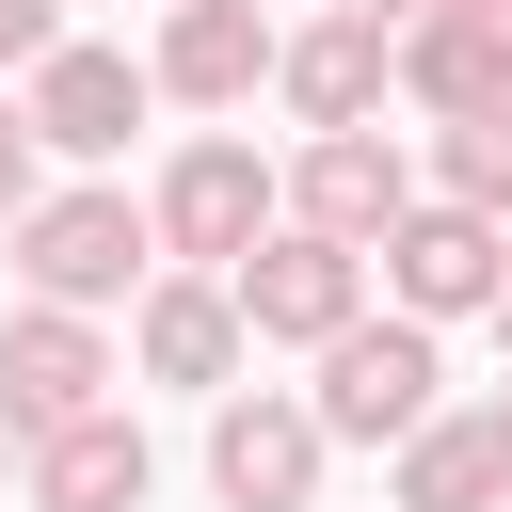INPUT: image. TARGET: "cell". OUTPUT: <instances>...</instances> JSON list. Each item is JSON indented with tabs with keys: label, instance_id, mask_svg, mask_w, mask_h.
Wrapping results in <instances>:
<instances>
[{
	"label": "cell",
	"instance_id": "obj_1",
	"mask_svg": "<svg viewBox=\"0 0 512 512\" xmlns=\"http://www.w3.org/2000/svg\"><path fill=\"white\" fill-rule=\"evenodd\" d=\"M432 400H448V352H432V320H416V304H384V320L352 304V320L320 336V384H304V416H320L336 448H400Z\"/></svg>",
	"mask_w": 512,
	"mask_h": 512
},
{
	"label": "cell",
	"instance_id": "obj_2",
	"mask_svg": "<svg viewBox=\"0 0 512 512\" xmlns=\"http://www.w3.org/2000/svg\"><path fill=\"white\" fill-rule=\"evenodd\" d=\"M144 272H160L144 192L80 176V192H32V208H16V288H32V304H128Z\"/></svg>",
	"mask_w": 512,
	"mask_h": 512
},
{
	"label": "cell",
	"instance_id": "obj_3",
	"mask_svg": "<svg viewBox=\"0 0 512 512\" xmlns=\"http://www.w3.org/2000/svg\"><path fill=\"white\" fill-rule=\"evenodd\" d=\"M224 288H240V336H256V352H320V336H336V320L368 304V256L272 208V224H256L240 256H224Z\"/></svg>",
	"mask_w": 512,
	"mask_h": 512
},
{
	"label": "cell",
	"instance_id": "obj_4",
	"mask_svg": "<svg viewBox=\"0 0 512 512\" xmlns=\"http://www.w3.org/2000/svg\"><path fill=\"white\" fill-rule=\"evenodd\" d=\"M368 272H384V304H416V320H480L496 272H512V224L464 208V192H416V208L368 240Z\"/></svg>",
	"mask_w": 512,
	"mask_h": 512
},
{
	"label": "cell",
	"instance_id": "obj_5",
	"mask_svg": "<svg viewBox=\"0 0 512 512\" xmlns=\"http://www.w3.org/2000/svg\"><path fill=\"white\" fill-rule=\"evenodd\" d=\"M320 464H336V432L288 384H224L208 400V496L224 512H320Z\"/></svg>",
	"mask_w": 512,
	"mask_h": 512
},
{
	"label": "cell",
	"instance_id": "obj_6",
	"mask_svg": "<svg viewBox=\"0 0 512 512\" xmlns=\"http://www.w3.org/2000/svg\"><path fill=\"white\" fill-rule=\"evenodd\" d=\"M16 112H32V144H48V160H128V128L160 112V80H144L128 48H80V32H48V48L16 64Z\"/></svg>",
	"mask_w": 512,
	"mask_h": 512
},
{
	"label": "cell",
	"instance_id": "obj_7",
	"mask_svg": "<svg viewBox=\"0 0 512 512\" xmlns=\"http://www.w3.org/2000/svg\"><path fill=\"white\" fill-rule=\"evenodd\" d=\"M272 208H288V192H272V160H256L240 128L176 144V160H160V192H144V224H160V256H176V272H224V256H240Z\"/></svg>",
	"mask_w": 512,
	"mask_h": 512
},
{
	"label": "cell",
	"instance_id": "obj_8",
	"mask_svg": "<svg viewBox=\"0 0 512 512\" xmlns=\"http://www.w3.org/2000/svg\"><path fill=\"white\" fill-rule=\"evenodd\" d=\"M240 352H256V336H240V288H224V272H144V288H128V368H144V384L224 400Z\"/></svg>",
	"mask_w": 512,
	"mask_h": 512
},
{
	"label": "cell",
	"instance_id": "obj_9",
	"mask_svg": "<svg viewBox=\"0 0 512 512\" xmlns=\"http://www.w3.org/2000/svg\"><path fill=\"white\" fill-rule=\"evenodd\" d=\"M272 192H288V224H320V240H352V256H368V240L416 208V160H400V144H384V112H368V128H304V160H288Z\"/></svg>",
	"mask_w": 512,
	"mask_h": 512
},
{
	"label": "cell",
	"instance_id": "obj_10",
	"mask_svg": "<svg viewBox=\"0 0 512 512\" xmlns=\"http://www.w3.org/2000/svg\"><path fill=\"white\" fill-rule=\"evenodd\" d=\"M80 400H112V336H96V304H16V320H0V432L32 448V432L80 416Z\"/></svg>",
	"mask_w": 512,
	"mask_h": 512
},
{
	"label": "cell",
	"instance_id": "obj_11",
	"mask_svg": "<svg viewBox=\"0 0 512 512\" xmlns=\"http://www.w3.org/2000/svg\"><path fill=\"white\" fill-rule=\"evenodd\" d=\"M144 496H160V448L128 400H80L32 432V512H144Z\"/></svg>",
	"mask_w": 512,
	"mask_h": 512
},
{
	"label": "cell",
	"instance_id": "obj_12",
	"mask_svg": "<svg viewBox=\"0 0 512 512\" xmlns=\"http://www.w3.org/2000/svg\"><path fill=\"white\" fill-rule=\"evenodd\" d=\"M384 80H400V32H384V16H352V0H336L320 32H272V96H288L304 128H368V112H384Z\"/></svg>",
	"mask_w": 512,
	"mask_h": 512
},
{
	"label": "cell",
	"instance_id": "obj_13",
	"mask_svg": "<svg viewBox=\"0 0 512 512\" xmlns=\"http://www.w3.org/2000/svg\"><path fill=\"white\" fill-rule=\"evenodd\" d=\"M144 80H160L176 112H240V96L272 80V16H256V0H160Z\"/></svg>",
	"mask_w": 512,
	"mask_h": 512
},
{
	"label": "cell",
	"instance_id": "obj_14",
	"mask_svg": "<svg viewBox=\"0 0 512 512\" xmlns=\"http://www.w3.org/2000/svg\"><path fill=\"white\" fill-rule=\"evenodd\" d=\"M400 96H416V112H496V96H512V0H432V16H400Z\"/></svg>",
	"mask_w": 512,
	"mask_h": 512
},
{
	"label": "cell",
	"instance_id": "obj_15",
	"mask_svg": "<svg viewBox=\"0 0 512 512\" xmlns=\"http://www.w3.org/2000/svg\"><path fill=\"white\" fill-rule=\"evenodd\" d=\"M496 496H512V416L496 400H464V416L432 400L400 432V512H496Z\"/></svg>",
	"mask_w": 512,
	"mask_h": 512
},
{
	"label": "cell",
	"instance_id": "obj_16",
	"mask_svg": "<svg viewBox=\"0 0 512 512\" xmlns=\"http://www.w3.org/2000/svg\"><path fill=\"white\" fill-rule=\"evenodd\" d=\"M432 192H464V208L512 224V96L496 112H432Z\"/></svg>",
	"mask_w": 512,
	"mask_h": 512
},
{
	"label": "cell",
	"instance_id": "obj_17",
	"mask_svg": "<svg viewBox=\"0 0 512 512\" xmlns=\"http://www.w3.org/2000/svg\"><path fill=\"white\" fill-rule=\"evenodd\" d=\"M32 160H48V144H32V112H16V96H0V224H16V208H32Z\"/></svg>",
	"mask_w": 512,
	"mask_h": 512
},
{
	"label": "cell",
	"instance_id": "obj_18",
	"mask_svg": "<svg viewBox=\"0 0 512 512\" xmlns=\"http://www.w3.org/2000/svg\"><path fill=\"white\" fill-rule=\"evenodd\" d=\"M48 32H64V0H0V64H32Z\"/></svg>",
	"mask_w": 512,
	"mask_h": 512
},
{
	"label": "cell",
	"instance_id": "obj_19",
	"mask_svg": "<svg viewBox=\"0 0 512 512\" xmlns=\"http://www.w3.org/2000/svg\"><path fill=\"white\" fill-rule=\"evenodd\" d=\"M480 320H496V352H512V272H496V304H480Z\"/></svg>",
	"mask_w": 512,
	"mask_h": 512
},
{
	"label": "cell",
	"instance_id": "obj_20",
	"mask_svg": "<svg viewBox=\"0 0 512 512\" xmlns=\"http://www.w3.org/2000/svg\"><path fill=\"white\" fill-rule=\"evenodd\" d=\"M352 16H384V32H400V16H432V0H352Z\"/></svg>",
	"mask_w": 512,
	"mask_h": 512
},
{
	"label": "cell",
	"instance_id": "obj_21",
	"mask_svg": "<svg viewBox=\"0 0 512 512\" xmlns=\"http://www.w3.org/2000/svg\"><path fill=\"white\" fill-rule=\"evenodd\" d=\"M496 416H512V400H496Z\"/></svg>",
	"mask_w": 512,
	"mask_h": 512
},
{
	"label": "cell",
	"instance_id": "obj_22",
	"mask_svg": "<svg viewBox=\"0 0 512 512\" xmlns=\"http://www.w3.org/2000/svg\"><path fill=\"white\" fill-rule=\"evenodd\" d=\"M0 448H16V432H0Z\"/></svg>",
	"mask_w": 512,
	"mask_h": 512
}]
</instances>
